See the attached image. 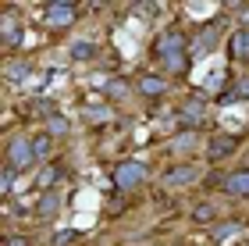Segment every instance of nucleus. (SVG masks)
Here are the masks:
<instances>
[{
	"label": "nucleus",
	"mask_w": 249,
	"mask_h": 246,
	"mask_svg": "<svg viewBox=\"0 0 249 246\" xmlns=\"http://www.w3.org/2000/svg\"><path fill=\"white\" fill-rule=\"evenodd\" d=\"M153 54H157V61L164 64L167 75H185V72H189L192 47H189V39H185L178 29L160 32V36H157V43H153Z\"/></svg>",
	"instance_id": "nucleus-1"
},
{
	"label": "nucleus",
	"mask_w": 249,
	"mask_h": 246,
	"mask_svg": "<svg viewBox=\"0 0 249 246\" xmlns=\"http://www.w3.org/2000/svg\"><path fill=\"white\" fill-rule=\"evenodd\" d=\"M146 164L142 161H121L114 164V171H110V186L121 189V193H135V189L146 186Z\"/></svg>",
	"instance_id": "nucleus-2"
},
{
	"label": "nucleus",
	"mask_w": 249,
	"mask_h": 246,
	"mask_svg": "<svg viewBox=\"0 0 249 246\" xmlns=\"http://www.w3.org/2000/svg\"><path fill=\"white\" fill-rule=\"evenodd\" d=\"M4 164H11L18 175H21V171H32V168L39 164L36 150H32V136H15V139H11V143H7V157H4Z\"/></svg>",
	"instance_id": "nucleus-3"
},
{
	"label": "nucleus",
	"mask_w": 249,
	"mask_h": 246,
	"mask_svg": "<svg viewBox=\"0 0 249 246\" xmlns=\"http://www.w3.org/2000/svg\"><path fill=\"white\" fill-rule=\"evenodd\" d=\"M207 114H210V107H207V100H203L199 89H196V93H192L185 104L178 107V125H182L185 132H196L203 121H207Z\"/></svg>",
	"instance_id": "nucleus-4"
},
{
	"label": "nucleus",
	"mask_w": 249,
	"mask_h": 246,
	"mask_svg": "<svg viewBox=\"0 0 249 246\" xmlns=\"http://www.w3.org/2000/svg\"><path fill=\"white\" fill-rule=\"evenodd\" d=\"M239 136H235V132H213V136L207 139V147H203V150H207V161L210 164H221L224 157H231V153L235 150H239Z\"/></svg>",
	"instance_id": "nucleus-5"
},
{
	"label": "nucleus",
	"mask_w": 249,
	"mask_h": 246,
	"mask_svg": "<svg viewBox=\"0 0 249 246\" xmlns=\"http://www.w3.org/2000/svg\"><path fill=\"white\" fill-rule=\"evenodd\" d=\"M78 7L82 4H75V0H53V4H47V21L53 29H68L78 18Z\"/></svg>",
	"instance_id": "nucleus-6"
},
{
	"label": "nucleus",
	"mask_w": 249,
	"mask_h": 246,
	"mask_svg": "<svg viewBox=\"0 0 249 246\" xmlns=\"http://www.w3.org/2000/svg\"><path fill=\"white\" fill-rule=\"evenodd\" d=\"M199 178V168L192 164V161H182V164H171V168H164V175H160V182L167 189H178V186H189V182H196Z\"/></svg>",
	"instance_id": "nucleus-7"
},
{
	"label": "nucleus",
	"mask_w": 249,
	"mask_h": 246,
	"mask_svg": "<svg viewBox=\"0 0 249 246\" xmlns=\"http://www.w3.org/2000/svg\"><path fill=\"white\" fill-rule=\"evenodd\" d=\"M135 93L146 96V100H157V96H164L167 93V75H153V72H146L135 79Z\"/></svg>",
	"instance_id": "nucleus-8"
},
{
	"label": "nucleus",
	"mask_w": 249,
	"mask_h": 246,
	"mask_svg": "<svg viewBox=\"0 0 249 246\" xmlns=\"http://www.w3.org/2000/svg\"><path fill=\"white\" fill-rule=\"evenodd\" d=\"M224 193L228 196H249V168H239V171L224 175Z\"/></svg>",
	"instance_id": "nucleus-9"
},
{
	"label": "nucleus",
	"mask_w": 249,
	"mask_h": 246,
	"mask_svg": "<svg viewBox=\"0 0 249 246\" xmlns=\"http://www.w3.org/2000/svg\"><path fill=\"white\" fill-rule=\"evenodd\" d=\"M228 57L231 61H249V29H239L228 36Z\"/></svg>",
	"instance_id": "nucleus-10"
},
{
	"label": "nucleus",
	"mask_w": 249,
	"mask_h": 246,
	"mask_svg": "<svg viewBox=\"0 0 249 246\" xmlns=\"http://www.w3.org/2000/svg\"><path fill=\"white\" fill-rule=\"evenodd\" d=\"M213 47H217V21H207V25L199 29V39H196V47H192V54H210Z\"/></svg>",
	"instance_id": "nucleus-11"
},
{
	"label": "nucleus",
	"mask_w": 249,
	"mask_h": 246,
	"mask_svg": "<svg viewBox=\"0 0 249 246\" xmlns=\"http://www.w3.org/2000/svg\"><path fill=\"white\" fill-rule=\"evenodd\" d=\"M57 210H61V193H43V200L36 204V218L50 221V218H57Z\"/></svg>",
	"instance_id": "nucleus-12"
},
{
	"label": "nucleus",
	"mask_w": 249,
	"mask_h": 246,
	"mask_svg": "<svg viewBox=\"0 0 249 246\" xmlns=\"http://www.w3.org/2000/svg\"><path fill=\"white\" fill-rule=\"evenodd\" d=\"M217 221V207L210 204V200H199L196 207H192V225H213Z\"/></svg>",
	"instance_id": "nucleus-13"
},
{
	"label": "nucleus",
	"mask_w": 249,
	"mask_h": 246,
	"mask_svg": "<svg viewBox=\"0 0 249 246\" xmlns=\"http://www.w3.org/2000/svg\"><path fill=\"white\" fill-rule=\"evenodd\" d=\"M231 100H249V75L235 79V82L221 93V104H231Z\"/></svg>",
	"instance_id": "nucleus-14"
},
{
	"label": "nucleus",
	"mask_w": 249,
	"mask_h": 246,
	"mask_svg": "<svg viewBox=\"0 0 249 246\" xmlns=\"http://www.w3.org/2000/svg\"><path fill=\"white\" fill-rule=\"evenodd\" d=\"M32 150H36V157H39V161H50V157H53V136H50L47 129L32 136Z\"/></svg>",
	"instance_id": "nucleus-15"
},
{
	"label": "nucleus",
	"mask_w": 249,
	"mask_h": 246,
	"mask_svg": "<svg viewBox=\"0 0 249 246\" xmlns=\"http://www.w3.org/2000/svg\"><path fill=\"white\" fill-rule=\"evenodd\" d=\"M135 93V82L132 79H110L107 82V100H124Z\"/></svg>",
	"instance_id": "nucleus-16"
},
{
	"label": "nucleus",
	"mask_w": 249,
	"mask_h": 246,
	"mask_svg": "<svg viewBox=\"0 0 249 246\" xmlns=\"http://www.w3.org/2000/svg\"><path fill=\"white\" fill-rule=\"evenodd\" d=\"M167 147H171V153H192L196 150V132H182V136H175Z\"/></svg>",
	"instance_id": "nucleus-17"
},
{
	"label": "nucleus",
	"mask_w": 249,
	"mask_h": 246,
	"mask_svg": "<svg viewBox=\"0 0 249 246\" xmlns=\"http://www.w3.org/2000/svg\"><path fill=\"white\" fill-rule=\"evenodd\" d=\"M47 132H50V136H53V139H64V136H68V132H71V121H68L64 114H53V118L47 121Z\"/></svg>",
	"instance_id": "nucleus-18"
},
{
	"label": "nucleus",
	"mask_w": 249,
	"mask_h": 246,
	"mask_svg": "<svg viewBox=\"0 0 249 246\" xmlns=\"http://www.w3.org/2000/svg\"><path fill=\"white\" fill-rule=\"evenodd\" d=\"M242 232V221H224V225H213V243H224L231 236H239Z\"/></svg>",
	"instance_id": "nucleus-19"
},
{
	"label": "nucleus",
	"mask_w": 249,
	"mask_h": 246,
	"mask_svg": "<svg viewBox=\"0 0 249 246\" xmlns=\"http://www.w3.org/2000/svg\"><path fill=\"white\" fill-rule=\"evenodd\" d=\"M93 54H96V47H93L89 39H75V43H71V57H75V61H93Z\"/></svg>",
	"instance_id": "nucleus-20"
},
{
	"label": "nucleus",
	"mask_w": 249,
	"mask_h": 246,
	"mask_svg": "<svg viewBox=\"0 0 249 246\" xmlns=\"http://www.w3.org/2000/svg\"><path fill=\"white\" fill-rule=\"evenodd\" d=\"M25 114H43V121H50L53 114H57V111H53L50 100H32V104L25 107Z\"/></svg>",
	"instance_id": "nucleus-21"
},
{
	"label": "nucleus",
	"mask_w": 249,
	"mask_h": 246,
	"mask_svg": "<svg viewBox=\"0 0 249 246\" xmlns=\"http://www.w3.org/2000/svg\"><path fill=\"white\" fill-rule=\"evenodd\" d=\"M82 118L93 125H104V121H110V107H82Z\"/></svg>",
	"instance_id": "nucleus-22"
},
{
	"label": "nucleus",
	"mask_w": 249,
	"mask_h": 246,
	"mask_svg": "<svg viewBox=\"0 0 249 246\" xmlns=\"http://www.w3.org/2000/svg\"><path fill=\"white\" fill-rule=\"evenodd\" d=\"M18 43V25H15V15H4V47H15Z\"/></svg>",
	"instance_id": "nucleus-23"
},
{
	"label": "nucleus",
	"mask_w": 249,
	"mask_h": 246,
	"mask_svg": "<svg viewBox=\"0 0 249 246\" xmlns=\"http://www.w3.org/2000/svg\"><path fill=\"white\" fill-rule=\"evenodd\" d=\"M36 182H39V189H47V193H50V186H57V182H61V168H47V171H43Z\"/></svg>",
	"instance_id": "nucleus-24"
},
{
	"label": "nucleus",
	"mask_w": 249,
	"mask_h": 246,
	"mask_svg": "<svg viewBox=\"0 0 249 246\" xmlns=\"http://www.w3.org/2000/svg\"><path fill=\"white\" fill-rule=\"evenodd\" d=\"M15 168H11V164H4V175H0V193H4V196H11V189H15Z\"/></svg>",
	"instance_id": "nucleus-25"
},
{
	"label": "nucleus",
	"mask_w": 249,
	"mask_h": 246,
	"mask_svg": "<svg viewBox=\"0 0 249 246\" xmlns=\"http://www.w3.org/2000/svg\"><path fill=\"white\" fill-rule=\"evenodd\" d=\"M4 75H7V79L11 82H18V79H25V75H29V64H7V68H4Z\"/></svg>",
	"instance_id": "nucleus-26"
},
{
	"label": "nucleus",
	"mask_w": 249,
	"mask_h": 246,
	"mask_svg": "<svg viewBox=\"0 0 249 246\" xmlns=\"http://www.w3.org/2000/svg\"><path fill=\"white\" fill-rule=\"evenodd\" d=\"M75 239H78V232L75 228H64V232L53 236V246H68V243H75Z\"/></svg>",
	"instance_id": "nucleus-27"
},
{
	"label": "nucleus",
	"mask_w": 249,
	"mask_h": 246,
	"mask_svg": "<svg viewBox=\"0 0 249 246\" xmlns=\"http://www.w3.org/2000/svg\"><path fill=\"white\" fill-rule=\"evenodd\" d=\"M4 246H32V239H29V236H7Z\"/></svg>",
	"instance_id": "nucleus-28"
},
{
	"label": "nucleus",
	"mask_w": 249,
	"mask_h": 246,
	"mask_svg": "<svg viewBox=\"0 0 249 246\" xmlns=\"http://www.w3.org/2000/svg\"><path fill=\"white\" fill-rule=\"evenodd\" d=\"M246 246H249V243H246Z\"/></svg>",
	"instance_id": "nucleus-29"
}]
</instances>
